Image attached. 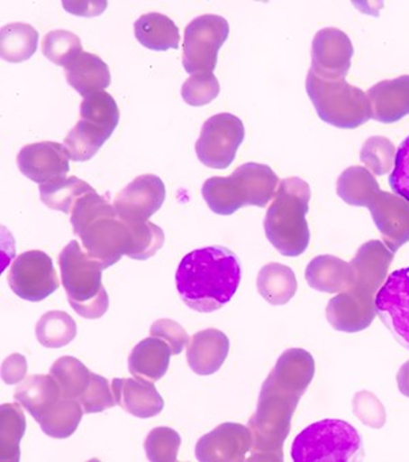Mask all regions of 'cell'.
<instances>
[{
    "label": "cell",
    "instance_id": "8",
    "mask_svg": "<svg viewBox=\"0 0 409 462\" xmlns=\"http://www.w3.org/2000/svg\"><path fill=\"white\" fill-rule=\"evenodd\" d=\"M63 288L71 308L84 319H100L110 307L103 286V265L90 259L77 241H71L59 256Z\"/></svg>",
    "mask_w": 409,
    "mask_h": 462
},
{
    "label": "cell",
    "instance_id": "31",
    "mask_svg": "<svg viewBox=\"0 0 409 462\" xmlns=\"http://www.w3.org/2000/svg\"><path fill=\"white\" fill-rule=\"evenodd\" d=\"M26 431L23 405L5 403L0 408V459L20 461V443Z\"/></svg>",
    "mask_w": 409,
    "mask_h": 462
},
{
    "label": "cell",
    "instance_id": "26",
    "mask_svg": "<svg viewBox=\"0 0 409 462\" xmlns=\"http://www.w3.org/2000/svg\"><path fill=\"white\" fill-rule=\"evenodd\" d=\"M305 281L315 291H345L352 283L353 267L337 257L318 256L305 270Z\"/></svg>",
    "mask_w": 409,
    "mask_h": 462
},
{
    "label": "cell",
    "instance_id": "41",
    "mask_svg": "<svg viewBox=\"0 0 409 462\" xmlns=\"http://www.w3.org/2000/svg\"><path fill=\"white\" fill-rule=\"evenodd\" d=\"M389 185L395 195L409 203V135L395 152V169L390 174Z\"/></svg>",
    "mask_w": 409,
    "mask_h": 462
},
{
    "label": "cell",
    "instance_id": "39",
    "mask_svg": "<svg viewBox=\"0 0 409 462\" xmlns=\"http://www.w3.org/2000/svg\"><path fill=\"white\" fill-rule=\"evenodd\" d=\"M395 148L387 138L377 135L368 138L360 152V161L377 175H384L395 166Z\"/></svg>",
    "mask_w": 409,
    "mask_h": 462
},
{
    "label": "cell",
    "instance_id": "32",
    "mask_svg": "<svg viewBox=\"0 0 409 462\" xmlns=\"http://www.w3.org/2000/svg\"><path fill=\"white\" fill-rule=\"evenodd\" d=\"M36 337L42 346L59 349L76 338L77 323L68 313L50 310L42 315L37 323Z\"/></svg>",
    "mask_w": 409,
    "mask_h": 462
},
{
    "label": "cell",
    "instance_id": "28",
    "mask_svg": "<svg viewBox=\"0 0 409 462\" xmlns=\"http://www.w3.org/2000/svg\"><path fill=\"white\" fill-rule=\"evenodd\" d=\"M257 288L270 304L284 305L296 293V276L286 265L270 263L259 271Z\"/></svg>",
    "mask_w": 409,
    "mask_h": 462
},
{
    "label": "cell",
    "instance_id": "12",
    "mask_svg": "<svg viewBox=\"0 0 409 462\" xmlns=\"http://www.w3.org/2000/svg\"><path fill=\"white\" fill-rule=\"evenodd\" d=\"M244 134L243 122L233 114L211 116L202 126L201 135L195 143L196 156L206 167L227 169L235 161Z\"/></svg>",
    "mask_w": 409,
    "mask_h": 462
},
{
    "label": "cell",
    "instance_id": "2",
    "mask_svg": "<svg viewBox=\"0 0 409 462\" xmlns=\"http://www.w3.org/2000/svg\"><path fill=\"white\" fill-rule=\"evenodd\" d=\"M393 254L379 241H370L360 246L350 263L353 267L352 283L329 301L326 316L333 328L353 333L370 325L376 313V293L384 285Z\"/></svg>",
    "mask_w": 409,
    "mask_h": 462
},
{
    "label": "cell",
    "instance_id": "43",
    "mask_svg": "<svg viewBox=\"0 0 409 462\" xmlns=\"http://www.w3.org/2000/svg\"><path fill=\"white\" fill-rule=\"evenodd\" d=\"M28 373V363L23 355H12L4 361L2 379L6 384H17L25 378Z\"/></svg>",
    "mask_w": 409,
    "mask_h": 462
},
{
    "label": "cell",
    "instance_id": "11",
    "mask_svg": "<svg viewBox=\"0 0 409 462\" xmlns=\"http://www.w3.org/2000/svg\"><path fill=\"white\" fill-rule=\"evenodd\" d=\"M230 36V23L224 17L204 14L194 18L185 29L183 66L190 74L214 73L217 55Z\"/></svg>",
    "mask_w": 409,
    "mask_h": 462
},
{
    "label": "cell",
    "instance_id": "13",
    "mask_svg": "<svg viewBox=\"0 0 409 462\" xmlns=\"http://www.w3.org/2000/svg\"><path fill=\"white\" fill-rule=\"evenodd\" d=\"M9 285L25 301H42L59 289L54 262L41 251L20 254L10 268Z\"/></svg>",
    "mask_w": 409,
    "mask_h": 462
},
{
    "label": "cell",
    "instance_id": "35",
    "mask_svg": "<svg viewBox=\"0 0 409 462\" xmlns=\"http://www.w3.org/2000/svg\"><path fill=\"white\" fill-rule=\"evenodd\" d=\"M108 138L110 137L107 134L95 129L87 122L79 121L68 132L63 145H65L71 161L86 162L97 155L98 151L105 144Z\"/></svg>",
    "mask_w": 409,
    "mask_h": 462
},
{
    "label": "cell",
    "instance_id": "27",
    "mask_svg": "<svg viewBox=\"0 0 409 462\" xmlns=\"http://www.w3.org/2000/svg\"><path fill=\"white\" fill-rule=\"evenodd\" d=\"M42 203L55 211L71 214L77 201L89 193L95 192L89 183L77 177H63L42 183L39 188Z\"/></svg>",
    "mask_w": 409,
    "mask_h": 462
},
{
    "label": "cell",
    "instance_id": "37",
    "mask_svg": "<svg viewBox=\"0 0 409 462\" xmlns=\"http://www.w3.org/2000/svg\"><path fill=\"white\" fill-rule=\"evenodd\" d=\"M182 438L169 427H158L149 432L145 451L149 461H177Z\"/></svg>",
    "mask_w": 409,
    "mask_h": 462
},
{
    "label": "cell",
    "instance_id": "17",
    "mask_svg": "<svg viewBox=\"0 0 409 462\" xmlns=\"http://www.w3.org/2000/svg\"><path fill=\"white\" fill-rule=\"evenodd\" d=\"M18 169L33 182L48 183L70 171V156L65 145L54 142L26 145L17 156Z\"/></svg>",
    "mask_w": 409,
    "mask_h": 462
},
{
    "label": "cell",
    "instance_id": "15",
    "mask_svg": "<svg viewBox=\"0 0 409 462\" xmlns=\"http://www.w3.org/2000/svg\"><path fill=\"white\" fill-rule=\"evenodd\" d=\"M166 185L155 174H143L135 178L118 193L114 208L121 219L129 222H148L166 201Z\"/></svg>",
    "mask_w": 409,
    "mask_h": 462
},
{
    "label": "cell",
    "instance_id": "20",
    "mask_svg": "<svg viewBox=\"0 0 409 462\" xmlns=\"http://www.w3.org/2000/svg\"><path fill=\"white\" fill-rule=\"evenodd\" d=\"M371 118L381 124H395L409 116V76L387 79L368 92Z\"/></svg>",
    "mask_w": 409,
    "mask_h": 462
},
{
    "label": "cell",
    "instance_id": "23",
    "mask_svg": "<svg viewBox=\"0 0 409 462\" xmlns=\"http://www.w3.org/2000/svg\"><path fill=\"white\" fill-rule=\"evenodd\" d=\"M171 356V347L163 339L155 338V337L143 339L130 355V374L135 378L151 382L159 381L168 371Z\"/></svg>",
    "mask_w": 409,
    "mask_h": 462
},
{
    "label": "cell",
    "instance_id": "5",
    "mask_svg": "<svg viewBox=\"0 0 409 462\" xmlns=\"http://www.w3.org/2000/svg\"><path fill=\"white\" fill-rule=\"evenodd\" d=\"M337 193L350 206L368 207L385 245L395 254L409 241V203L400 196L382 192L365 167H350L337 180Z\"/></svg>",
    "mask_w": 409,
    "mask_h": 462
},
{
    "label": "cell",
    "instance_id": "3",
    "mask_svg": "<svg viewBox=\"0 0 409 462\" xmlns=\"http://www.w3.org/2000/svg\"><path fill=\"white\" fill-rule=\"evenodd\" d=\"M71 225L87 256L100 263L105 270L116 264L124 254L132 259L134 222L121 219L114 206L97 192L77 201L71 212Z\"/></svg>",
    "mask_w": 409,
    "mask_h": 462
},
{
    "label": "cell",
    "instance_id": "16",
    "mask_svg": "<svg viewBox=\"0 0 409 462\" xmlns=\"http://www.w3.org/2000/svg\"><path fill=\"white\" fill-rule=\"evenodd\" d=\"M353 45L347 33L325 28L315 34L310 71L323 79H345L352 65Z\"/></svg>",
    "mask_w": 409,
    "mask_h": 462
},
{
    "label": "cell",
    "instance_id": "1",
    "mask_svg": "<svg viewBox=\"0 0 409 462\" xmlns=\"http://www.w3.org/2000/svg\"><path fill=\"white\" fill-rule=\"evenodd\" d=\"M241 281V262L224 246L190 252L177 271V289L183 302L201 313L222 310L235 296Z\"/></svg>",
    "mask_w": 409,
    "mask_h": 462
},
{
    "label": "cell",
    "instance_id": "6",
    "mask_svg": "<svg viewBox=\"0 0 409 462\" xmlns=\"http://www.w3.org/2000/svg\"><path fill=\"white\" fill-rule=\"evenodd\" d=\"M310 199V185L300 178H286L278 185L264 227L268 240L283 256H300L309 248L310 228L305 215Z\"/></svg>",
    "mask_w": 409,
    "mask_h": 462
},
{
    "label": "cell",
    "instance_id": "34",
    "mask_svg": "<svg viewBox=\"0 0 409 462\" xmlns=\"http://www.w3.org/2000/svg\"><path fill=\"white\" fill-rule=\"evenodd\" d=\"M50 375L59 386L62 397L78 400L82 393L86 390L92 373L78 358L65 356L55 361Z\"/></svg>",
    "mask_w": 409,
    "mask_h": 462
},
{
    "label": "cell",
    "instance_id": "22",
    "mask_svg": "<svg viewBox=\"0 0 409 462\" xmlns=\"http://www.w3.org/2000/svg\"><path fill=\"white\" fill-rule=\"evenodd\" d=\"M68 85L84 97L105 92L111 85V71L107 63L97 55L82 52L65 68Z\"/></svg>",
    "mask_w": 409,
    "mask_h": 462
},
{
    "label": "cell",
    "instance_id": "19",
    "mask_svg": "<svg viewBox=\"0 0 409 462\" xmlns=\"http://www.w3.org/2000/svg\"><path fill=\"white\" fill-rule=\"evenodd\" d=\"M111 386L116 403L135 418H155L163 411V397L151 381L142 378H116Z\"/></svg>",
    "mask_w": 409,
    "mask_h": 462
},
{
    "label": "cell",
    "instance_id": "29",
    "mask_svg": "<svg viewBox=\"0 0 409 462\" xmlns=\"http://www.w3.org/2000/svg\"><path fill=\"white\" fill-rule=\"evenodd\" d=\"M39 45V32L29 23H9L0 31V55L7 62L31 60Z\"/></svg>",
    "mask_w": 409,
    "mask_h": 462
},
{
    "label": "cell",
    "instance_id": "38",
    "mask_svg": "<svg viewBox=\"0 0 409 462\" xmlns=\"http://www.w3.org/2000/svg\"><path fill=\"white\" fill-rule=\"evenodd\" d=\"M220 94V82L214 73L191 74L182 87V97L193 107L209 105Z\"/></svg>",
    "mask_w": 409,
    "mask_h": 462
},
{
    "label": "cell",
    "instance_id": "24",
    "mask_svg": "<svg viewBox=\"0 0 409 462\" xmlns=\"http://www.w3.org/2000/svg\"><path fill=\"white\" fill-rule=\"evenodd\" d=\"M134 33L145 49L153 51L177 50L180 44L179 28L177 23L160 13L141 15L134 23Z\"/></svg>",
    "mask_w": 409,
    "mask_h": 462
},
{
    "label": "cell",
    "instance_id": "36",
    "mask_svg": "<svg viewBox=\"0 0 409 462\" xmlns=\"http://www.w3.org/2000/svg\"><path fill=\"white\" fill-rule=\"evenodd\" d=\"M42 54L58 66H68L82 52V42L76 33L57 29L45 34L42 40Z\"/></svg>",
    "mask_w": 409,
    "mask_h": 462
},
{
    "label": "cell",
    "instance_id": "25",
    "mask_svg": "<svg viewBox=\"0 0 409 462\" xmlns=\"http://www.w3.org/2000/svg\"><path fill=\"white\" fill-rule=\"evenodd\" d=\"M62 398L59 386L50 375L26 378L14 393L15 402L21 403L34 420L40 419Z\"/></svg>",
    "mask_w": 409,
    "mask_h": 462
},
{
    "label": "cell",
    "instance_id": "33",
    "mask_svg": "<svg viewBox=\"0 0 409 462\" xmlns=\"http://www.w3.org/2000/svg\"><path fill=\"white\" fill-rule=\"evenodd\" d=\"M79 116H81V121L87 122L108 137L113 135L121 118L115 99L105 90L85 97L81 103Z\"/></svg>",
    "mask_w": 409,
    "mask_h": 462
},
{
    "label": "cell",
    "instance_id": "9",
    "mask_svg": "<svg viewBox=\"0 0 409 462\" xmlns=\"http://www.w3.org/2000/svg\"><path fill=\"white\" fill-rule=\"evenodd\" d=\"M305 90L318 116L332 126L356 129L371 119L368 94L348 84L345 79H323L309 71Z\"/></svg>",
    "mask_w": 409,
    "mask_h": 462
},
{
    "label": "cell",
    "instance_id": "14",
    "mask_svg": "<svg viewBox=\"0 0 409 462\" xmlns=\"http://www.w3.org/2000/svg\"><path fill=\"white\" fill-rule=\"evenodd\" d=\"M376 313L409 350V267L393 271L374 300Z\"/></svg>",
    "mask_w": 409,
    "mask_h": 462
},
{
    "label": "cell",
    "instance_id": "10",
    "mask_svg": "<svg viewBox=\"0 0 409 462\" xmlns=\"http://www.w3.org/2000/svg\"><path fill=\"white\" fill-rule=\"evenodd\" d=\"M362 451V438L347 421L328 419L303 430L292 443L296 462L350 461Z\"/></svg>",
    "mask_w": 409,
    "mask_h": 462
},
{
    "label": "cell",
    "instance_id": "42",
    "mask_svg": "<svg viewBox=\"0 0 409 462\" xmlns=\"http://www.w3.org/2000/svg\"><path fill=\"white\" fill-rule=\"evenodd\" d=\"M151 337L163 339L171 347L172 355H180L190 341L187 331L171 319H160L150 328Z\"/></svg>",
    "mask_w": 409,
    "mask_h": 462
},
{
    "label": "cell",
    "instance_id": "18",
    "mask_svg": "<svg viewBox=\"0 0 409 462\" xmlns=\"http://www.w3.org/2000/svg\"><path fill=\"white\" fill-rule=\"evenodd\" d=\"M252 437L249 427L224 423L204 435L195 446L198 461H243L251 451Z\"/></svg>",
    "mask_w": 409,
    "mask_h": 462
},
{
    "label": "cell",
    "instance_id": "4",
    "mask_svg": "<svg viewBox=\"0 0 409 462\" xmlns=\"http://www.w3.org/2000/svg\"><path fill=\"white\" fill-rule=\"evenodd\" d=\"M305 390L270 373L249 421L252 446L250 461H281L292 414Z\"/></svg>",
    "mask_w": 409,
    "mask_h": 462
},
{
    "label": "cell",
    "instance_id": "30",
    "mask_svg": "<svg viewBox=\"0 0 409 462\" xmlns=\"http://www.w3.org/2000/svg\"><path fill=\"white\" fill-rule=\"evenodd\" d=\"M84 413L78 400L62 397L37 423L48 437L66 439L77 431Z\"/></svg>",
    "mask_w": 409,
    "mask_h": 462
},
{
    "label": "cell",
    "instance_id": "21",
    "mask_svg": "<svg viewBox=\"0 0 409 462\" xmlns=\"http://www.w3.org/2000/svg\"><path fill=\"white\" fill-rule=\"evenodd\" d=\"M230 353V339L223 331L208 328L188 341L187 363L199 376L214 375L222 368Z\"/></svg>",
    "mask_w": 409,
    "mask_h": 462
},
{
    "label": "cell",
    "instance_id": "44",
    "mask_svg": "<svg viewBox=\"0 0 409 462\" xmlns=\"http://www.w3.org/2000/svg\"><path fill=\"white\" fill-rule=\"evenodd\" d=\"M63 7L74 15L95 17L107 9V2H63Z\"/></svg>",
    "mask_w": 409,
    "mask_h": 462
},
{
    "label": "cell",
    "instance_id": "40",
    "mask_svg": "<svg viewBox=\"0 0 409 462\" xmlns=\"http://www.w3.org/2000/svg\"><path fill=\"white\" fill-rule=\"evenodd\" d=\"M78 401L85 413H100V411L114 408L116 403L110 382L93 373L90 375L86 390L82 393Z\"/></svg>",
    "mask_w": 409,
    "mask_h": 462
},
{
    "label": "cell",
    "instance_id": "7",
    "mask_svg": "<svg viewBox=\"0 0 409 462\" xmlns=\"http://www.w3.org/2000/svg\"><path fill=\"white\" fill-rule=\"evenodd\" d=\"M278 177L267 164L246 163L230 177L204 180L202 198L217 215H232L246 206L264 207L275 198Z\"/></svg>",
    "mask_w": 409,
    "mask_h": 462
}]
</instances>
